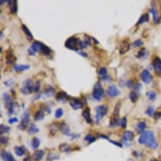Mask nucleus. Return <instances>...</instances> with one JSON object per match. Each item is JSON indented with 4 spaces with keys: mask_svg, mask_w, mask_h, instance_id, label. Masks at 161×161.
<instances>
[{
    "mask_svg": "<svg viewBox=\"0 0 161 161\" xmlns=\"http://www.w3.org/2000/svg\"><path fill=\"white\" fill-rule=\"evenodd\" d=\"M138 141L140 144H145L147 147L153 150L158 147V142L155 139L153 131H143L138 138Z\"/></svg>",
    "mask_w": 161,
    "mask_h": 161,
    "instance_id": "f257e3e1",
    "label": "nucleus"
},
{
    "mask_svg": "<svg viewBox=\"0 0 161 161\" xmlns=\"http://www.w3.org/2000/svg\"><path fill=\"white\" fill-rule=\"evenodd\" d=\"M120 107H121V103L118 102L116 103L113 114L111 116V119L110 121V127H114L119 125L121 121H119V112H120Z\"/></svg>",
    "mask_w": 161,
    "mask_h": 161,
    "instance_id": "f03ea898",
    "label": "nucleus"
},
{
    "mask_svg": "<svg viewBox=\"0 0 161 161\" xmlns=\"http://www.w3.org/2000/svg\"><path fill=\"white\" fill-rule=\"evenodd\" d=\"M55 93H56V90H55L52 86H48L41 93H38L37 95L33 97L32 100H35V99H46V98H52V97L55 96Z\"/></svg>",
    "mask_w": 161,
    "mask_h": 161,
    "instance_id": "7ed1b4c3",
    "label": "nucleus"
},
{
    "mask_svg": "<svg viewBox=\"0 0 161 161\" xmlns=\"http://www.w3.org/2000/svg\"><path fill=\"white\" fill-rule=\"evenodd\" d=\"M79 41H80V40L78 38H77L75 36H71L66 40V41L65 43V46L68 49L78 52V49H80L79 48Z\"/></svg>",
    "mask_w": 161,
    "mask_h": 161,
    "instance_id": "20e7f679",
    "label": "nucleus"
},
{
    "mask_svg": "<svg viewBox=\"0 0 161 161\" xmlns=\"http://www.w3.org/2000/svg\"><path fill=\"white\" fill-rule=\"evenodd\" d=\"M93 98L97 100V101H100L102 97L105 94V91L103 90V88L102 86V84L100 81H98V82H96V84L94 85L93 89Z\"/></svg>",
    "mask_w": 161,
    "mask_h": 161,
    "instance_id": "39448f33",
    "label": "nucleus"
},
{
    "mask_svg": "<svg viewBox=\"0 0 161 161\" xmlns=\"http://www.w3.org/2000/svg\"><path fill=\"white\" fill-rule=\"evenodd\" d=\"M20 91L26 95L31 93L32 92H34V83L32 82L31 80H26L22 84Z\"/></svg>",
    "mask_w": 161,
    "mask_h": 161,
    "instance_id": "423d86ee",
    "label": "nucleus"
},
{
    "mask_svg": "<svg viewBox=\"0 0 161 161\" xmlns=\"http://www.w3.org/2000/svg\"><path fill=\"white\" fill-rule=\"evenodd\" d=\"M107 106L105 105H98V106L95 108V111H96V123H98L99 121H101L102 119L104 117V116L107 114Z\"/></svg>",
    "mask_w": 161,
    "mask_h": 161,
    "instance_id": "0eeeda50",
    "label": "nucleus"
},
{
    "mask_svg": "<svg viewBox=\"0 0 161 161\" xmlns=\"http://www.w3.org/2000/svg\"><path fill=\"white\" fill-rule=\"evenodd\" d=\"M29 121H30V116H29V113L28 111H26L21 115V122H20V124L19 126V128L20 130H26L27 126H28L29 123Z\"/></svg>",
    "mask_w": 161,
    "mask_h": 161,
    "instance_id": "6e6552de",
    "label": "nucleus"
},
{
    "mask_svg": "<svg viewBox=\"0 0 161 161\" xmlns=\"http://www.w3.org/2000/svg\"><path fill=\"white\" fill-rule=\"evenodd\" d=\"M106 94L110 97V98H115L119 96L120 94V91L119 90L118 87L115 85H110L107 89L106 91Z\"/></svg>",
    "mask_w": 161,
    "mask_h": 161,
    "instance_id": "1a4fd4ad",
    "label": "nucleus"
},
{
    "mask_svg": "<svg viewBox=\"0 0 161 161\" xmlns=\"http://www.w3.org/2000/svg\"><path fill=\"white\" fill-rule=\"evenodd\" d=\"M69 105H71V107L73 110H79L83 107V105L84 103L82 102V101L79 98H73L69 100Z\"/></svg>",
    "mask_w": 161,
    "mask_h": 161,
    "instance_id": "9d476101",
    "label": "nucleus"
},
{
    "mask_svg": "<svg viewBox=\"0 0 161 161\" xmlns=\"http://www.w3.org/2000/svg\"><path fill=\"white\" fill-rule=\"evenodd\" d=\"M3 98L4 100V105H5V106H6V108H7L8 110L10 109L14 105L15 103L13 102V100H12V97H10L8 93H3Z\"/></svg>",
    "mask_w": 161,
    "mask_h": 161,
    "instance_id": "9b49d317",
    "label": "nucleus"
},
{
    "mask_svg": "<svg viewBox=\"0 0 161 161\" xmlns=\"http://www.w3.org/2000/svg\"><path fill=\"white\" fill-rule=\"evenodd\" d=\"M141 79L144 83H145V84H149V83H151V81L152 80V77L151 73H149V71L147 69H144L142 72Z\"/></svg>",
    "mask_w": 161,
    "mask_h": 161,
    "instance_id": "f8f14e48",
    "label": "nucleus"
},
{
    "mask_svg": "<svg viewBox=\"0 0 161 161\" xmlns=\"http://www.w3.org/2000/svg\"><path fill=\"white\" fill-rule=\"evenodd\" d=\"M59 128H60V131H61V133L63 135H66V136H72V133L70 131V128L69 127V126L66 124L65 123H61L60 124V126H59Z\"/></svg>",
    "mask_w": 161,
    "mask_h": 161,
    "instance_id": "ddd939ff",
    "label": "nucleus"
},
{
    "mask_svg": "<svg viewBox=\"0 0 161 161\" xmlns=\"http://www.w3.org/2000/svg\"><path fill=\"white\" fill-rule=\"evenodd\" d=\"M153 68L155 73L157 75L161 74V59L159 57H155L153 61Z\"/></svg>",
    "mask_w": 161,
    "mask_h": 161,
    "instance_id": "4468645a",
    "label": "nucleus"
},
{
    "mask_svg": "<svg viewBox=\"0 0 161 161\" xmlns=\"http://www.w3.org/2000/svg\"><path fill=\"white\" fill-rule=\"evenodd\" d=\"M130 49V44L127 40H123L120 43L119 46V53L120 54H124L126 52H128Z\"/></svg>",
    "mask_w": 161,
    "mask_h": 161,
    "instance_id": "2eb2a0df",
    "label": "nucleus"
},
{
    "mask_svg": "<svg viewBox=\"0 0 161 161\" xmlns=\"http://www.w3.org/2000/svg\"><path fill=\"white\" fill-rule=\"evenodd\" d=\"M135 138V135L134 133L131 131H125L123 135V140L124 142V143L127 144V141H131L134 139ZM128 145V144H127Z\"/></svg>",
    "mask_w": 161,
    "mask_h": 161,
    "instance_id": "dca6fc26",
    "label": "nucleus"
},
{
    "mask_svg": "<svg viewBox=\"0 0 161 161\" xmlns=\"http://www.w3.org/2000/svg\"><path fill=\"white\" fill-rule=\"evenodd\" d=\"M56 99H57V101L59 102H63V103H65V102H66L69 100V96H68V94L66 93L65 92H64V91H60L57 94Z\"/></svg>",
    "mask_w": 161,
    "mask_h": 161,
    "instance_id": "f3484780",
    "label": "nucleus"
},
{
    "mask_svg": "<svg viewBox=\"0 0 161 161\" xmlns=\"http://www.w3.org/2000/svg\"><path fill=\"white\" fill-rule=\"evenodd\" d=\"M82 116L83 118L85 119V122L89 124H91L93 123V119L91 117V114H90V108H85L84 110L82 111Z\"/></svg>",
    "mask_w": 161,
    "mask_h": 161,
    "instance_id": "a211bd4d",
    "label": "nucleus"
},
{
    "mask_svg": "<svg viewBox=\"0 0 161 161\" xmlns=\"http://www.w3.org/2000/svg\"><path fill=\"white\" fill-rule=\"evenodd\" d=\"M16 60V57L12 52V50L8 49L6 52V63L7 65H10Z\"/></svg>",
    "mask_w": 161,
    "mask_h": 161,
    "instance_id": "6ab92c4d",
    "label": "nucleus"
},
{
    "mask_svg": "<svg viewBox=\"0 0 161 161\" xmlns=\"http://www.w3.org/2000/svg\"><path fill=\"white\" fill-rule=\"evenodd\" d=\"M1 158L3 161H15L13 155L10 153H7L6 151L2 150L1 151Z\"/></svg>",
    "mask_w": 161,
    "mask_h": 161,
    "instance_id": "aec40b11",
    "label": "nucleus"
},
{
    "mask_svg": "<svg viewBox=\"0 0 161 161\" xmlns=\"http://www.w3.org/2000/svg\"><path fill=\"white\" fill-rule=\"evenodd\" d=\"M9 7H10V10L12 14H15L18 12V5H17V1H15V0H10L7 1Z\"/></svg>",
    "mask_w": 161,
    "mask_h": 161,
    "instance_id": "412c9836",
    "label": "nucleus"
},
{
    "mask_svg": "<svg viewBox=\"0 0 161 161\" xmlns=\"http://www.w3.org/2000/svg\"><path fill=\"white\" fill-rule=\"evenodd\" d=\"M146 126H147V124H146V123L144 121L138 122V123L136 124L135 130L138 133V134H142V133L144 131V130H145Z\"/></svg>",
    "mask_w": 161,
    "mask_h": 161,
    "instance_id": "4be33fe9",
    "label": "nucleus"
},
{
    "mask_svg": "<svg viewBox=\"0 0 161 161\" xmlns=\"http://www.w3.org/2000/svg\"><path fill=\"white\" fill-rule=\"evenodd\" d=\"M43 43L40 42V41H35L31 44V48L35 52H41V48L43 46Z\"/></svg>",
    "mask_w": 161,
    "mask_h": 161,
    "instance_id": "5701e85b",
    "label": "nucleus"
},
{
    "mask_svg": "<svg viewBox=\"0 0 161 161\" xmlns=\"http://www.w3.org/2000/svg\"><path fill=\"white\" fill-rule=\"evenodd\" d=\"M30 69V65H14V70L17 73H20L25 70Z\"/></svg>",
    "mask_w": 161,
    "mask_h": 161,
    "instance_id": "b1692460",
    "label": "nucleus"
},
{
    "mask_svg": "<svg viewBox=\"0 0 161 161\" xmlns=\"http://www.w3.org/2000/svg\"><path fill=\"white\" fill-rule=\"evenodd\" d=\"M44 155V152L42 151V150H39V151H36L33 153L32 155V159L36 160V161H40Z\"/></svg>",
    "mask_w": 161,
    "mask_h": 161,
    "instance_id": "393cba45",
    "label": "nucleus"
},
{
    "mask_svg": "<svg viewBox=\"0 0 161 161\" xmlns=\"http://www.w3.org/2000/svg\"><path fill=\"white\" fill-rule=\"evenodd\" d=\"M52 51L51 48L48 47L47 45H45V44H43L40 53H42L43 55H44V56H46V57H48L49 55L52 54Z\"/></svg>",
    "mask_w": 161,
    "mask_h": 161,
    "instance_id": "a878e982",
    "label": "nucleus"
},
{
    "mask_svg": "<svg viewBox=\"0 0 161 161\" xmlns=\"http://www.w3.org/2000/svg\"><path fill=\"white\" fill-rule=\"evenodd\" d=\"M44 118V111L42 110H39L34 114V120L35 121H40Z\"/></svg>",
    "mask_w": 161,
    "mask_h": 161,
    "instance_id": "bb28decb",
    "label": "nucleus"
},
{
    "mask_svg": "<svg viewBox=\"0 0 161 161\" xmlns=\"http://www.w3.org/2000/svg\"><path fill=\"white\" fill-rule=\"evenodd\" d=\"M147 50L145 48H141L139 51H138L137 52V55H136V57L138 58V59H144L146 58L147 57Z\"/></svg>",
    "mask_w": 161,
    "mask_h": 161,
    "instance_id": "cd10ccee",
    "label": "nucleus"
},
{
    "mask_svg": "<svg viewBox=\"0 0 161 161\" xmlns=\"http://www.w3.org/2000/svg\"><path fill=\"white\" fill-rule=\"evenodd\" d=\"M40 131L39 128L36 126V125H35L34 123H31L29 126V128L27 130V132H28V134L32 135V134H36V133H38Z\"/></svg>",
    "mask_w": 161,
    "mask_h": 161,
    "instance_id": "c85d7f7f",
    "label": "nucleus"
},
{
    "mask_svg": "<svg viewBox=\"0 0 161 161\" xmlns=\"http://www.w3.org/2000/svg\"><path fill=\"white\" fill-rule=\"evenodd\" d=\"M15 152L18 156H23L25 154V148L24 147H15Z\"/></svg>",
    "mask_w": 161,
    "mask_h": 161,
    "instance_id": "c756f323",
    "label": "nucleus"
},
{
    "mask_svg": "<svg viewBox=\"0 0 161 161\" xmlns=\"http://www.w3.org/2000/svg\"><path fill=\"white\" fill-rule=\"evenodd\" d=\"M22 29H23V31L25 33V35L27 36V37L30 40H31L32 39H33V36L31 34V32L30 31V30L27 28V27L26 25L23 24V25H22Z\"/></svg>",
    "mask_w": 161,
    "mask_h": 161,
    "instance_id": "7c9ffc66",
    "label": "nucleus"
},
{
    "mask_svg": "<svg viewBox=\"0 0 161 161\" xmlns=\"http://www.w3.org/2000/svg\"><path fill=\"white\" fill-rule=\"evenodd\" d=\"M31 147H32L33 149H37L39 147H40V138H36V137L33 138L32 140H31Z\"/></svg>",
    "mask_w": 161,
    "mask_h": 161,
    "instance_id": "2f4dec72",
    "label": "nucleus"
},
{
    "mask_svg": "<svg viewBox=\"0 0 161 161\" xmlns=\"http://www.w3.org/2000/svg\"><path fill=\"white\" fill-rule=\"evenodd\" d=\"M148 21H149V15H148V14H143V15H142L140 16L139 19L138 20L137 24L138 25V24H142L143 23H147V22H148Z\"/></svg>",
    "mask_w": 161,
    "mask_h": 161,
    "instance_id": "473e14b6",
    "label": "nucleus"
},
{
    "mask_svg": "<svg viewBox=\"0 0 161 161\" xmlns=\"http://www.w3.org/2000/svg\"><path fill=\"white\" fill-rule=\"evenodd\" d=\"M59 149L61 152H68L70 151V147L68 143H62L60 145Z\"/></svg>",
    "mask_w": 161,
    "mask_h": 161,
    "instance_id": "72a5a7b5",
    "label": "nucleus"
},
{
    "mask_svg": "<svg viewBox=\"0 0 161 161\" xmlns=\"http://www.w3.org/2000/svg\"><path fill=\"white\" fill-rule=\"evenodd\" d=\"M129 98L131 99V102L135 103L137 102V100H138V93H136V92H135V91H132V92L130 93Z\"/></svg>",
    "mask_w": 161,
    "mask_h": 161,
    "instance_id": "f704fd0d",
    "label": "nucleus"
},
{
    "mask_svg": "<svg viewBox=\"0 0 161 161\" xmlns=\"http://www.w3.org/2000/svg\"><path fill=\"white\" fill-rule=\"evenodd\" d=\"M150 12H151L152 14V16H153V20L155 21V22H157L158 23V12L156 10H155L154 7H152L151 9H150Z\"/></svg>",
    "mask_w": 161,
    "mask_h": 161,
    "instance_id": "c9c22d12",
    "label": "nucleus"
},
{
    "mask_svg": "<svg viewBox=\"0 0 161 161\" xmlns=\"http://www.w3.org/2000/svg\"><path fill=\"white\" fill-rule=\"evenodd\" d=\"M146 114L149 117H154L155 115V109L153 105H149V107L146 110Z\"/></svg>",
    "mask_w": 161,
    "mask_h": 161,
    "instance_id": "e433bc0d",
    "label": "nucleus"
},
{
    "mask_svg": "<svg viewBox=\"0 0 161 161\" xmlns=\"http://www.w3.org/2000/svg\"><path fill=\"white\" fill-rule=\"evenodd\" d=\"M146 95H147V97L148 98V99L150 100V101H154V100L156 98V93H155V92H154V91L147 92Z\"/></svg>",
    "mask_w": 161,
    "mask_h": 161,
    "instance_id": "4c0bfd02",
    "label": "nucleus"
},
{
    "mask_svg": "<svg viewBox=\"0 0 161 161\" xmlns=\"http://www.w3.org/2000/svg\"><path fill=\"white\" fill-rule=\"evenodd\" d=\"M10 131V128L9 126H5L3 124L0 125V134L1 135L5 134V133H8Z\"/></svg>",
    "mask_w": 161,
    "mask_h": 161,
    "instance_id": "58836bf2",
    "label": "nucleus"
},
{
    "mask_svg": "<svg viewBox=\"0 0 161 161\" xmlns=\"http://www.w3.org/2000/svg\"><path fill=\"white\" fill-rule=\"evenodd\" d=\"M85 141H87L88 143H89V144H91L92 143H93L94 141L96 140V138L94 137L93 135H90V134H89V135H87L85 137Z\"/></svg>",
    "mask_w": 161,
    "mask_h": 161,
    "instance_id": "ea45409f",
    "label": "nucleus"
},
{
    "mask_svg": "<svg viewBox=\"0 0 161 161\" xmlns=\"http://www.w3.org/2000/svg\"><path fill=\"white\" fill-rule=\"evenodd\" d=\"M98 74L100 76V77L101 78H102V77H105V76H107V69L106 68H105V67H102V68H100L99 69V72H98Z\"/></svg>",
    "mask_w": 161,
    "mask_h": 161,
    "instance_id": "a19ab883",
    "label": "nucleus"
},
{
    "mask_svg": "<svg viewBox=\"0 0 161 161\" xmlns=\"http://www.w3.org/2000/svg\"><path fill=\"white\" fill-rule=\"evenodd\" d=\"M60 159L59 155L54 154V153H49L47 155V160H49V161H51L52 159Z\"/></svg>",
    "mask_w": 161,
    "mask_h": 161,
    "instance_id": "79ce46f5",
    "label": "nucleus"
},
{
    "mask_svg": "<svg viewBox=\"0 0 161 161\" xmlns=\"http://www.w3.org/2000/svg\"><path fill=\"white\" fill-rule=\"evenodd\" d=\"M63 115V110L61 108H58L56 111H55V118L60 119Z\"/></svg>",
    "mask_w": 161,
    "mask_h": 161,
    "instance_id": "37998d69",
    "label": "nucleus"
},
{
    "mask_svg": "<svg viewBox=\"0 0 161 161\" xmlns=\"http://www.w3.org/2000/svg\"><path fill=\"white\" fill-rule=\"evenodd\" d=\"M58 131V127L57 126V123L56 124H52V125H50V133L52 135L54 134H56L57 131Z\"/></svg>",
    "mask_w": 161,
    "mask_h": 161,
    "instance_id": "c03bdc74",
    "label": "nucleus"
},
{
    "mask_svg": "<svg viewBox=\"0 0 161 161\" xmlns=\"http://www.w3.org/2000/svg\"><path fill=\"white\" fill-rule=\"evenodd\" d=\"M143 44V42L141 40H136L135 42H133L132 46L135 48H138V47H141Z\"/></svg>",
    "mask_w": 161,
    "mask_h": 161,
    "instance_id": "a18cd8bd",
    "label": "nucleus"
},
{
    "mask_svg": "<svg viewBox=\"0 0 161 161\" xmlns=\"http://www.w3.org/2000/svg\"><path fill=\"white\" fill-rule=\"evenodd\" d=\"M40 89V83L39 81H36L34 83V93H37Z\"/></svg>",
    "mask_w": 161,
    "mask_h": 161,
    "instance_id": "49530a36",
    "label": "nucleus"
},
{
    "mask_svg": "<svg viewBox=\"0 0 161 161\" xmlns=\"http://www.w3.org/2000/svg\"><path fill=\"white\" fill-rule=\"evenodd\" d=\"M84 43L86 44V46H90L91 45V40H90V37L88 35H85V40H84Z\"/></svg>",
    "mask_w": 161,
    "mask_h": 161,
    "instance_id": "de8ad7c7",
    "label": "nucleus"
},
{
    "mask_svg": "<svg viewBox=\"0 0 161 161\" xmlns=\"http://www.w3.org/2000/svg\"><path fill=\"white\" fill-rule=\"evenodd\" d=\"M126 123H127L126 118V117H123V119H121V123H120L121 126L123 127V128H126Z\"/></svg>",
    "mask_w": 161,
    "mask_h": 161,
    "instance_id": "09e8293b",
    "label": "nucleus"
},
{
    "mask_svg": "<svg viewBox=\"0 0 161 161\" xmlns=\"http://www.w3.org/2000/svg\"><path fill=\"white\" fill-rule=\"evenodd\" d=\"M0 142H1L2 144H7L8 138L6 136H1V138H0Z\"/></svg>",
    "mask_w": 161,
    "mask_h": 161,
    "instance_id": "8fccbe9b",
    "label": "nucleus"
},
{
    "mask_svg": "<svg viewBox=\"0 0 161 161\" xmlns=\"http://www.w3.org/2000/svg\"><path fill=\"white\" fill-rule=\"evenodd\" d=\"M18 121H19V119L17 118H10V119H8V123L9 124H13V123H17Z\"/></svg>",
    "mask_w": 161,
    "mask_h": 161,
    "instance_id": "3c124183",
    "label": "nucleus"
},
{
    "mask_svg": "<svg viewBox=\"0 0 161 161\" xmlns=\"http://www.w3.org/2000/svg\"><path fill=\"white\" fill-rule=\"evenodd\" d=\"M134 88H135V91H139L141 90V88H142L141 83H139V82L136 83V84L135 85V86H134Z\"/></svg>",
    "mask_w": 161,
    "mask_h": 161,
    "instance_id": "603ef678",
    "label": "nucleus"
},
{
    "mask_svg": "<svg viewBox=\"0 0 161 161\" xmlns=\"http://www.w3.org/2000/svg\"><path fill=\"white\" fill-rule=\"evenodd\" d=\"M125 85H126V87L129 88V89H131V88H132L133 86H134V85H133V82L131 81H126L125 82Z\"/></svg>",
    "mask_w": 161,
    "mask_h": 161,
    "instance_id": "864d4df0",
    "label": "nucleus"
},
{
    "mask_svg": "<svg viewBox=\"0 0 161 161\" xmlns=\"http://www.w3.org/2000/svg\"><path fill=\"white\" fill-rule=\"evenodd\" d=\"M109 141L111 143L114 144L115 146L119 147H123V145H122V144L120 143H119V142H116V141H114V140H110V139H109Z\"/></svg>",
    "mask_w": 161,
    "mask_h": 161,
    "instance_id": "5fc2aeb1",
    "label": "nucleus"
},
{
    "mask_svg": "<svg viewBox=\"0 0 161 161\" xmlns=\"http://www.w3.org/2000/svg\"><path fill=\"white\" fill-rule=\"evenodd\" d=\"M4 84H5V85H6V86L10 87V86H12V84H13V81H12V80H8V81H5V82H4Z\"/></svg>",
    "mask_w": 161,
    "mask_h": 161,
    "instance_id": "6e6d98bb",
    "label": "nucleus"
},
{
    "mask_svg": "<svg viewBox=\"0 0 161 161\" xmlns=\"http://www.w3.org/2000/svg\"><path fill=\"white\" fill-rule=\"evenodd\" d=\"M154 118L158 120V119H161V112H155V115H154Z\"/></svg>",
    "mask_w": 161,
    "mask_h": 161,
    "instance_id": "4d7b16f0",
    "label": "nucleus"
},
{
    "mask_svg": "<svg viewBox=\"0 0 161 161\" xmlns=\"http://www.w3.org/2000/svg\"><path fill=\"white\" fill-rule=\"evenodd\" d=\"M27 52H28V53H29V55H30V56H35V55H36V52H34V51H33V50L30 48H28V49H27Z\"/></svg>",
    "mask_w": 161,
    "mask_h": 161,
    "instance_id": "13d9d810",
    "label": "nucleus"
},
{
    "mask_svg": "<svg viewBox=\"0 0 161 161\" xmlns=\"http://www.w3.org/2000/svg\"><path fill=\"white\" fill-rule=\"evenodd\" d=\"M98 137H99V138H104V139H107V140L110 139L109 137L106 136V135H98Z\"/></svg>",
    "mask_w": 161,
    "mask_h": 161,
    "instance_id": "bf43d9fd",
    "label": "nucleus"
},
{
    "mask_svg": "<svg viewBox=\"0 0 161 161\" xmlns=\"http://www.w3.org/2000/svg\"><path fill=\"white\" fill-rule=\"evenodd\" d=\"M79 54L81 55V56H82V57H88V54L87 53H85V52H79Z\"/></svg>",
    "mask_w": 161,
    "mask_h": 161,
    "instance_id": "052dcab7",
    "label": "nucleus"
},
{
    "mask_svg": "<svg viewBox=\"0 0 161 161\" xmlns=\"http://www.w3.org/2000/svg\"><path fill=\"white\" fill-rule=\"evenodd\" d=\"M72 138H73V139H74V138H79L80 137V135H78V134H77V135H76V134H73V135H72Z\"/></svg>",
    "mask_w": 161,
    "mask_h": 161,
    "instance_id": "680f3d73",
    "label": "nucleus"
},
{
    "mask_svg": "<svg viewBox=\"0 0 161 161\" xmlns=\"http://www.w3.org/2000/svg\"><path fill=\"white\" fill-rule=\"evenodd\" d=\"M23 161H31V159H30V157H25Z\"/></svg>",
    "mask_w": 161,
    "mask_h": 161,
    "instance_id": "e2e57ef3",
    "label": "nucleus"
},
{
    "mask_svg": "<svg viewBox=\"0 0 161 161\" xmlns=\"http://www.w3.org/2000/svg\"><path fill=\"white\" fill-rule=\"evenodd\" d=\"M92 39H93V40L94 41H95V43H96V44H98V40H96V39H95V38H93V37Z\"/></svg>",
    "mask_w": 161,
    "mask_h": 161,
    "instance_id": "0e129e2a",
    "label": "nucleus"
},
{
    "mask_svg": "<svg viewBox=\"0 0 161 161\" xmlns=\"http://www.w3.org/2000/svg\"><path fill=\"white\" fill-rule=\"evenodd\" d=\"M5 2H6V1H3V0H1V2H0V3H0V4H1V5H2V4H3V3H5Z\"/></svg>",
    "mask_w": 161,
    "mask_h": 161,
    "instance_id": "69168bd1",
    "label": "nucleus"
},
{
    "mask_svg": "<svg viewBox=\"0 0 161 161\" xmlns=\"http://www.w3.org/2000/svg\"><path fill=\"white\" fill-rule=\"evenodd\" d=\"M127 161H135V160H133L132 159H129L128 160H127Z\"/></svg>",
    "mask_w": 161,
    "mask_h": 161,
    "instance_id": "338daca9",
    "label": "nucleus"
},
{
    "mask_svg": "<svg viewBox=\"0 0 161 161\" xmlns=\"http://www.w3.org/2000/svg\"><path fill=\"white\" fill-rule=\"evenodd\" d=\"M151 161H156V160H155V159H152V160H151Z\"/></svg>",
    "mask_w": 161,
    "mask_h": 161,
    "instance_id": "774afa93",
    "label": "nucleus"
}]
</instances>
